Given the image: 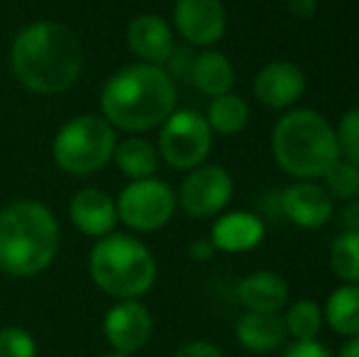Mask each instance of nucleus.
<instances>
[{
    "instance_id": "11",
    "label": "nucleus",
    "mask_w": 359,
    "mask_h": 357,
    "mask_svg": "<svg viewBox=\"0 0 359 357\" xmlns=\"http://www.w3.org/2000/svg\"><path fill=\"white\" fill-rule=\"evenodd\" d=\"M174 25L189 44L210 49L225 34V5L222 0H176Z\"/></svg>"
},
{
    "instance_id": "12",
    "label": "nucleus",
    "mask_w": 359,
    "mask_h": 357,
    "mask_svg": "<svg viewBox=\"0 0 359 357\" xmlns=\"http://www.w3.org/2000/svg\"><path fill=\"white\" fill-rule=\"evenodd\" d=\"M281 208L293 225L318 230L335 215V198L316 179H296L281 191Z\"/></svg>"
},
{
    "instance_id": "31",
    "label": "nucleus",
    "mask_w": 359,
    "mask_h": 357,
    "mask_svg": "<svg viewBox=\"0 0 359 357\" xmlns=\"http://www.w3.org/2000/svg\"><path fill=\"white\" fill-rule=\"evenodd\" d=\"M342 225H345V230H359V203L357 201H350V203H345V208H342Z\"/></svg>"
},
{
    "instance_id": "19",
    "label": "nucleus",
    "mask_w": 359,
    "mask_h": 357,
    "mask_svg": "<svg viewBox=\"0 0 359 357\" xmlns=\"http://www.w3.org/2000/svg\"><path fill=\"white\" fill-rule=\"evenodd\" d=\"M191 81L201 93L217 98V95L230 93L235 86V67L232 62L217 49H205L191 64Z\"/></svg>"
},
{
    "instance_id": "10",
    "label": "nucleus",
    "mask_w": 359,
    "mask_h": 357,
    "mask_svg": "<svg viewBox=\"0 0 359 357\" xmlns=\"http://www.w3.org/2000/svg\"><path fill=\"white\" fill-rule=\"evenodd\" d=\"M154 321L144 304L137 299H123L105 314L103 333L113 353L133 355L142 350L151 338Z\"/></svg>"
},
{
    "instance_id": "6",
    "label": "nucleus",
    "mask_w": 359,
    "mask_h": 357,
    "mask_svg": "<svg viewBox=\"0 0 359 357\" xmlns=\"http://www.w3.org/2000/svg\"><path fill=\"white\" fill-rule=\"evenodd\" d=\"M115 128L103 115H76L59 128L52 144V157L62 172L74 177H88L113 159Z\"/></svg>"
},
{
    "instance_id": "20",
    "label": "nucleus",
    "mask_w": 359,
    "mask_h": 357,
    "mask_svg": "<svg viewBox=\"0 0 359 357\" xmlns=\"http://www.w3.org/2000/svg\"><path fill=\"white\" fill-rule=\"evenodd\" d=\"M327 328L342 338L359 335V284H342L327 296L323 309Z\"/></svg>"
},
{
    "instance_id": "17",
    "label": "nucleus",
    "mask_w": 359,
    "mask_h": 357,
    "mask_svg": "<svg viewBox=\"0 0 359 357\" xmlns=\"http://www.w3.org/2000/svg\"><path fill=\"white\" fill-rule=\"evenodd\" d=\"M264 240V220L247 210L222 213L210 228V243L220 252H250Z\"/></svg>"
},
{
    "instance_id": "5",
    "label": "nucleus",
    "mask_w": 359,
    "mask_h": 357,
    "mask_svg": "<svg viewBox=\"0 0 359 357\" xmlns=\"http://www.w3.org/2000/svg\"><path fill=\"white\" fill-rule=\"evenodd\" d=\"M90 279L113 299H137L156 281V260L142 240L125 233H110L90 250Z\"/></svg>"
},
{
    "instance_id": "4",
    "label": "nucleus",
    "mask_w": 359,
    "mask_h": 357,
    "mask_svg": "<svg viewBox=\"0 0 359 357\" xmlns=\"http://www.w3.org/2000/svg\"><path fill=\"white\" fill-rule=\"evenodd\" d=\"M271 152L293 179H323L340 159L335 128L313 108L286 110L271 133Z\"/></svg>"
},
{
    "instance_id": "32",
    "label": "nucleus",
    "mask_w": 359,
    "mask_h": 357,
    "mask_svg": "<svg viewBox=\"0 0 359 357\" xmlns=\"http://www.w3.org/2000/svg\"><path fill=\"white\" fill-rule=\"evenodd\" d=\"M335 357H359V335L345 338V343H342V348L337 350Z\"/></svg>"
},
{
    "instance_id": "9",
    "label": "nucleus",
    "mask_w": 359,
    "mask_h": 357,
    "mask_svg": "<svg viewBox=\"0 0 359 357\" xmlns=\"http://www.w3.org/2000/svg\"><path fill=\"white\" fill-rule=\"evenodd\" d=\"M232 177L220 164H201L191 169L179 189V206L191 218H213L220 215L232 201Z\"/></svg>"
},
{
    "instance_id": "3",
    "label": "nucleus",
    "mask_w": 359,
    "mask_h": 357,
    "mask_svg": "<svg viewBox=\"0 0 359 357\" xmlns=\"http://www.w3.org/2000/svg\"><path fill=\"white\" fill-rule=\"evenodd\" d=\"M59 252V223L39 201H15L0 210V269L13 279H29Z\"/></svg>"
},
{
    "instance_id": "28",
    "label": "nucleus",
    "mask_w": 359,
    "mask_h": 357,
    "mask_svg": "<svg viewBox=\"0 0 359 357\" xmlns=\"http://www.w3.org/2000/svg\"><path fill=\"white\" fill-rule=\"evenodd\" d=\"M281 357H335L320 340H293Z\"/></svg>"
},
{
    "instance_id": "29",
    "label": "nucleus",
    "mask_w": 359,
    "mask_h": 357,
    "mask_svg": "<svg viewBox=\"0 0 359 357\" xmlns=\"http://www.w3.org/2000/svg\"><path fill=\"white\" fill-rule=\"evenodd\" d=\"M174 357H225V355H222V350L213 343L194 340V343H186L184 348L176 350Z\"/></svg>"
},
{
    "instance_id": "14",
    "label": "nucleus",
    "mask_w": 359,
    "mask_h": 357,
    "mask_svg": "<svg viewBox=\"0 0 359 357\" xmlns=\"http://www.w3.org/2000/svg\"><path fill=\"white\" fill-rule=\"evenodd\" d=\"M128 47L144 64L164 67L174 54V29L159 15H137L128 27Z\"/></svg>"
},
{
    "instance_id": "22",
    "label": "nucleus",
    "mask_w": 359,
    "mask_h": 357,
    "mask_svg": "<svg viewBox=\"0 0 359 357\" xmlns=\"http://www.w3.org/2000/svg\"><path fill=\"white\" fill-rule=\"evenodd\" d=\"M205 120H208L210 130L217 135H237L250 123V105L242 95H217V98L210 100Z\"/></svg>"
},
{
    "instance_id": "27",
    "label": "nucleus",
    "mask_w": 359,
    "mask_h": 357,
    "mask_svg": "<svg viewBox=\"0 0 359 357\" xmlns=\"http://www.w3.org/2000/svg\"><path fill=\"white\" fill-rule=\"evenodd\" d=\"M0 357H37V343L29 330L8 325L0 330Z\"/></svg>"
},
{
    "instance_id": "34",
    "label": "nucleus",
    "mask_w": 359,
    "mask_h": 357,
    "mask_svg": "<svg viewBox=\"0 0 359 357\" xmlns=\"http://www.w3.org/2000/svg\"><path fill=\"white\" fill-rule=\"evenodd\" d=\"M98 357H130V355H123V353H108V355H98Z\"/></svg>"
},
{
    "instance_id": "15",
    "label": "nucleus",
    "mask_w": 359,
    "mask_h": 357,
    "mask_svg": "<svg viewBox=\"0 0 359 357\" xmlns=\"http://www.w3.org/2000/svg\"><path fill=\"white\" fill-rule=\"evenodd\" d=\"M69 218L81 233L90 238H105L113 233L118 223V206L105 191L100 189H81L74 194L69 203Z\"/></svg>"
},
{
    "instance_id": "26",
    "label": "nucleus",
    "mask_w": 359,
    "mask_h": 357,
    "mask_svg": "<svg viewBox=\"0 0 359 357\" xmlns=\"http://www.w3.org/2000/svg\"><path fill=\"white\" fill-rule=\"evenodd\" d=\"M340 157L359 167V108L347 110L335 128Z\"/></svg>"
},
{
    "instance_id": "21",
    "label": "nucleus",
    "mask_w": 359,
    "mask_h": 357,
    "mask_svg": "<svg viewBox=\"0 0 359 357\" xmlns=\"http://www.w3.org/2000/svg\"><path fill=\"white\" fill-rule=\"evenodd\" d=\"M159 149L142 137H128L115 144L113 162L125 177L133 181L137 179H151L159 169Z\"/></svg>"
},
{
    "instance_id": "33",
    "label": "nucleus",
    "mask_w": 359,
    "mask_h": 357,
    "mask_svg": "<svg viewBox=\"0 0 359 357\" xmlns=\"http://www.w3.org/2000/svg\"><path fill=\"white\" fill-rule=\"evenodd\" d=\"M215 252L213 243H208V240H201V243H196L194 248H191V255H194L196 260H210Z\"/></svg>"
},
{
    "instance_id": "16",
    "label": "nucleus",
    "mask_w": 359,
    "mask_h": 357,
    "mask_svg": "<svg viewBox=\"0 0 359 357\" xmlns=\"http://www.w3.org/2000/svg\"><path fill=\"white\" fill-rule=\"evenodd\" d=\"M286 325L281 314L245 311L235 323V338L242 350L252 355L276 353L286 343Z\"/></svg>"
},
{
    "instance_id": "13",
    "label": "nucleus",
    "mask_w": 359,
    "mask_h": 357,
    "mask_svg": "<svg viewBox=\"0 0 359 357\" xmlns=\"http://www.w3.org/2000/svg\"><path fill=\"white\" fill-rule=\"evenodd\" d=\"M306 74L298 64L286 59H274L264 64L255 76V98L271 110H288L306 93Z\"/></svg>"
},
{
    "instance_id": "23",
    "label": "nucleus",
    "mask_w": 359,
    "mask_h": 357,
    "mask_svg": "<svg viewBox=\"0 0 359 357\" xmlns=\"http://www.w3.org/2000/svg\"><path fill=\"white\" fill-rule=\"evenodd\" d=\"M286 333L293 340H318L325 318H323V306L313 299H298L288 304L284 316Z\"/></svg>"
},
{
    "instance_id": "30",
    "label": "nucleus",
    "mask_w": 359,
    "mask_h": 357,
    "mask_svg": "<svg viewBox=\"0 0 359 357\" xmlns=\"http://www.w3.org/2000/svg\"><path fill=\"white\" fill-rule=\"evenodd\" d=\"M316 8H318V0H288V10L298 20H311L316 15Z\"/></svg>"
},
{
    "instance_id": "25",
    "label": "nucleus",
    "mask_w": 359,
    "mask_h": 357,
    "mask_svg": "<svg viewBox=\"0 0 359 357\" xmlns=\"http://www.w3.org/2000/svg\"><path fill=\"white\" fill-rule=\"evenodd\" d=\"M323 179H325V191L332 198L352 201L359 196V167L347 159H337Z\"/></svg>"
},
{
    "instance_id": "24",
    "label": "nucleus",
    "mask_w": 359,
    "mask_h": 357,
    "mask_svg": "<svg viewBox=\"0 0 359 357\" xmlns=\"http://www.w3.org/2000/svg\"><path fill=\"white\" fill-rule=\"evenodd\" d=\"M330 269L342 284H359V230H345L330 245Z\"/></svg>"
},
{
    "instance_id": "7",
    "label": "nucleus",
    "mask_w": 359,
    "mask_h": 357,
    "mask_svg": "<svg viewBox=\"0 0 359 357\" xmlns=\"http://www.w3.org/2000/svg\"><path fill=\"white\" fill-rule=\"evenodd\" d=\"M159 157L179 172H191L208 159L213 149V130L196 110H174L159 125Z\"/></svg>"
},
{
    "instance_id": "18",
    "label": "nucleus",
    "mask_w": 359,
    "mask_h": 357,
    "mask_svg": "<svg viewBox=\"0 0 359 357\" xmlns=\"http://www.w3.org/2000/svg\"><path fill=\"white\" fill-rule=\"evenodd\" d=\"M237 299L245 311L259 314H281L288 304V284L276 271H255L237 284Z\"/></svg>"
},
{
    "instance_id": "1",
    "label": "nucleus",
    "mask_w": 359,
    "mask_h": 357,
    "mask_svg": "<svg viewBox=\"0 0 359 357\" xmlns=\"http://www.w3.org/2000/svg\"><path fill=\"white\" fill-rule=\"evenodd\" d=\"M13 74L27 90L57 95L69 90L83 69L79 37L62 22L39 20L22 27L10 47Z\"/></svg>"
},
{
    "instance_id": "2",
    "label": "nucleus",
    "mask_w": 359,
    "mask_h": 357,
    "mask_svg": "<svg viewBox=\"0 0 359 357\" xmlns=\"http://www.w3.org/2000/svg\"><path fill=\"white\" fill-rule=\"evenodd\" d=\"M100 110L113 128L128 133L154 130L176 110V81L164 67L130 64L103 83Z\"/></svg>"
},
{
    "instance_id": "8",
    "label": "nucleus",
    "mask_w": 359,
    "mask_h": 357,
    "mask_svg": "<svg viewBox=\"0 0 359 357\" xmlns=\"http://www.w3.org/2000/svg\"><path fill=\"white\" fill-rule=\"evenodd\" d=\"M115 206H118V218L128 228L140 233H154L174 218L179 201L166 181L151 177L125 186Z\"/></svg>"
}]
</instances>
